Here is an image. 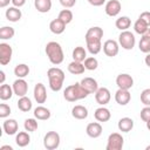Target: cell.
<instances>
[{
  "mask_svg": "<svg viewBox=\"0 0 150 150\" xmlns=\"http://www.w3.org/2000/svg\"><path fill=\"white\" fill-rule=\"evenodd\" d=\"M123 143H124V139H123L122 135L118 132H112L108 137L105 149L107 150H121L123 146Z\"/></svg>",
  "mask_w": 150,
  "mask_h": 150,
  "instance_id": "6",
  "label": "cell"
},
{
  "mask_svg": "<svg viewBox=\"0 0 150 150\" xmlns=\"http://www.w3.org/2000/svg\"><path fill=\"white\" fill-rule=\"evenodd\" d=\"M61 21H63L66 25H68L69 22H71V20H73V13H71V11H69V9H62L60 13H59V16H57Z\"/></svg>",
  "mask_w": 150,
  "mask_h": 150,
  "instance_id": "37",
  "label": "cell"
},
{
  "mask_svg": "<svg viewBox=\"0 0 150 150\" xmlns=\"http://www.w3.org/2000/svg\"><path fill=\"white\" fill-rule=\"evenodd\" d=\"M145 123H146V128H148V129L150 130V120H149L148 122H145Z\"/></svg>",
  "mask_w": 150,
  "mask_h": 150,
  "instance_id": "51",
  "label": "cell"
},
{
  "mask_svg": "<svg viewBox=\"0 0 150 150\" xmlns=\"http://www.w3.org/2000/svg\"><path fill=\"white\" fill-rule=\"evenodd\" d=\"M130 98H131V95L128 89L118 88V90L115 93V100L120 105H127L130 102Z\"/></svg>",
  "mask_w": 150,
  "mask_h": 150,
  "instance_id": "14",
  "label": "cell"
},
{
  "mask_svg": "<svg viewBox=\"0 0 150 150\" xmlns=\"http://www.w3.org/2000/svg\"><path fill=\"white\" fill-rule=\"evenodd\" d=\"M144 61H145V64H146L148 67H150V53H148V55L145 56Z\"/></svg>",
  "mask_w": 150,
  "mask_h": 150,
  "instance_id": "49",
  "label": "cell"
},
{
  "mask_svg": "<svg viewBox=\"0 0 150 150\" xmlns=\"http://www.w3.org/2000/svg\"><path fill=\"white\" fill-rule=\"evenodd\" d=\"M34 117L38 118V120H48L50 117V110L42 107V105H39L34 109Z\"/></svg>",
  "mask_w": 150,
  "mask_h": 150,
  "instance_id": "26",
  "label": "cell"
},
{
  "mask_svg": "<svg viewBox=\"0 0 150 150\" xmlns=\"http://www.w3.org/2000/svg\"><path fill=\"white\" fill-rule=\"evenodd\" d=\"M139 19H142L148 26H150V12H143V13H141Z\"/></svg>",
  "mask_w": 150,
  "mask_h": 150,
  "instance_id": "44",
  "label": "cell"
},
{
  "mask_svg": "<svg viewBox=\"0 0 150 150\" xmlns=\"http://www.w3.org/2000/svg\"><path fill=\"white\" fill-rule=\"evenodd\" d=\"M89 95V93L81 86V83H75L68 86L63 91V97L68 102H75L82 98H86Z\"/></svg>",
  "mask_w": 150,
  "mask_h": 150,
  "instance_id": "1",
  "label": "cell"
},
{
  "mask_svg": "<svg viewBox=\"0 0 150 150\" xmlns=\"http://www.w3.org/2000/svg\"><path fill=\"white\" fill-rule=\"evenodd\" d=\"M117 127H118L120 131H122V132H129L134 128V121L130 117H122L118 121Z\"/></svg>",
  "mask_w": 150,
  "mask_h": 150,
  "instance_id": "22",
  "label": "cell"
},
{
  "mask_svg": "<svg viewBox=\"0 0 150 150\" xmlns=\"http://www.w3.org/2000/svg\"><path fill=\"white\" fill-rule=\"evenodd\" d=\"M34 6L40 13H47L52 8V0H34Z\"/></svg>",
  "mask_w": 150,
  "mask_h": 150,
  "instance_id": "24",
  "label": "cell"
},
{
  "mask_svg": "<svg viewBox=\"0 0 150 150\" xmlns=\"http://www.w3.org/2000/svg\"><path fill=\"white\" fill-rule=\"evenodd\" d=\"M134 29H135V32L137 33V34H139V35H144L145 33H146V30L149 29V26L142 20V19H137L136 20V22H135V25H134Z\"/></svg>",
  "mask_w": 150,
  "mask_h": 150,
  "instance_id": "33",
  "label": "cell"
},
{
  "mask_svg": "<svg viewBox=\"0 0 150 150\" xmlns=\"http://www.w3.org/2000/svg\"><path fill=\"white\" fill-rule=\"evenodd\" d=\"M12 4L14 7H22L26 4V0H12Z\"/></svg>",
  "mask_w": 150,
  "mask_h": 150,
  "instance_id": "46",
  "label": "cell"
},
{
  "mask_svg": "<svg viewBox=\"0 0 150 150\" xmlns=\"http://www.w3.org/2000/svg\"><path fill=\"white\" fill-rule=\"evenodd\" d=\"M103 38V29L101 27H91L86 33V42L90 41H101Z\"/></svg>",
  "mask_w": 150,
  "mask_h": 150,
  "instance_id": "11",
  "label": "cell"
},
{
  "mask_svg": "<svg viewBox=\"0 0 150 150\" xmlns=\"http://www.w3.org/2000/svg\"><path fill=\"white\" fill-rule=\"evenodd\" d=\"M23 128L26 131H29V132H33L38 129V122L35 118H27L25 120V123H23Z\"/></svg>",
  "mask_w": 150,
  "mask_h": 150,
  "instance_id": "38",
  "label": "cell"
},
{
  "mask_svg": "<svg viewBox=\"0 0 150 150\" xmlns=\"http://www.w3.org/2000/svg\"><path fill=\"white\" fill-rule=\"evenodd\" d=\"M47 76L49 80V87L53 91H60L62 89V84L64 81V73L62 69L53 67L47 71Z\"/></svg>",
  "mask_w": 150,
  "mask_h": 150,
  "instance_id": "3",
  "label": "cell"
},
{
  "mask_svg": "<svg viewBox=\"0 0 150 150\" xmlns=\"http://www.w3.org/2000/svg\"><path fill=\"white\" fill-rule=\"evenodd\" d=\"M101 48H102L101 41H90V42H87V49L93 55L98 54L101 52Z\"/></svg>",
  "mask_w": 150,
  "mask_h": 150,
  "instance_id": "35",
  "label": "cell"
},
{
  "mask_svg": "<svg viewBox=\"0 0 150 150\" xmlns=\"http://www.w3.org/2000/svg\"><path fill=\"white\" fill-rule=\"evenodd\" d=\"M9 114H11V107L6 103H1L0 104V117L5 118V117L9 116Z\"/></svg>",
  "mask_w": 150,
  "mask_h": 150,
  "instance_id": "41",
  "label": "cell"
},
{
  "mask_svg": "<svg viewBox=\"0 0 150 150\" xmlns=\"http://www.w3.org/2000/svg\"><path fill=\"white\" fill-rule=\"evenodd\" d=\"M59 1L64 8H70L76 4V0H59Z\"/></svg>",
  "mask_w": 150,
  "mask_h": 150,
  "instance_id": "43",
  "label": "cell"
},
{
  "mask_svg": "<svg viewBox=\"0 0 150 150\" xmlns=\"http://www.w3.org/2000/svg\"><path fill=\"white\" fill-rule=\"evenodd\" d=\"M15 142H16V144H18L20 148H23V146H26V145L29 144V142H30V136H29L28 132H26V131H20V132L16 135V137H15Z\"/></svg>",
  "mask_w": 150,
  "mask_h": 150,
  "instance_id": "28",
  "label": "cell"
},
{
  "mask_svg": "<svg viewBox=\"0 0 150 150\" xmlns=\"http://www.w3.org/2000/svg\"><path fill=\"white\" fill-rule=\"evenodd\" d=\"M4 131L7 134V135H14L16 134L18 129H19V125H18V122L13 118H9V120H6L4 122Z\"/></svg>",
  "mask_w": 150,
  "mask_h": 150,
  "instance_id": "21",
  "label": "cell"
},
{
  "mask_svg": "<svg viewBox=\"0 0 150 150\" xmlns=\"http://www.w3.org/2000/svg\"><path fill=\"white\" fill-rule=\"evenodd\" d=\"M94 116L95 118L98 121V122H107L110 120L111 117V112L109 109L104 108V107H101V108H97L94 112Z\"/></svg>",
  "mask_w": 150,
  "mask_h": 150,
  "instance_id": "18",
  "label": "cell"
},
{
  "mask_svg": "<svg viewBox=\"0 0 150 150\" xmlns=\"http://www.w3.org/2000/svg\"><path fill=\"white\" fill-rule=\"evenodd\" d=\"M22 16V13L21 11L19 9V7H9L7 11H6V19L11 22H16L21 19Z\"/></svg>",
  "mask_w": 150,
  "mask_h": 150,
  "instance_id": "20",
  "label": "cell"
},
{
  "mask_svg": "<svg viewBox=\"0 0 150 150\" xmlns=\"http://www.w3.org/2000/svg\"><path fill=\"white\" fill-rule=\"evenodd\" d=\"M34 98L38 103H45L47 100L46 87L42 83H36L34 87Z\"/></svg>",
  "mask_w": 150,
  "mask_h": 150,
  "instance_id": "15",
  "label": "cell"
},
{
  "mask_svg": "<svg viewBox=\"0 0 150 150\" xmlns=\"http://www.w3.org/2000/svg\"><path fill=\"white\" fill-rule=\"evenodd\" d=\"M141 118L142 121L144 122H148L150 120V107L149 105H145L142 110H141Z\"/></svg>",
  "mask_w": 150,
  "mask_h": 150,
  "instance_id": "42",
  "label": "cell"
},
{
  "mask_svg": "<svg viewBox=\"0 0 150 150\" xmlns=\"http://www.w3.org/2000/svg\"><path fill=\"white\" fill-rule=\"evenodd\" d=\"M138 47H139V50L143 52V53H150V38L148 35H142L141 38V41L138 43Z\"/></svg>",
  "mask_w": 150,
  "mask_h": 150,
  "instance_id": "36",
  "label": "cell"
},
{
  "mask_svg": "<svg viewBox=\"0 0 150 150\" xmlns=\"http://www.w3.org/2000/svg\"><path fill=\"white\" fill-rule=\"evenodd\" d=\"M118 43L115 41V40H107L104 43H103V52L107 56L109 57H114L118 54Z\"/></svg>",
  "mask_w": 150,
  "mask_h": 150,
  "instance_id": "10",
  "label": "cell"
},
{
  "mask_svg": "<svg viewBox=\"0 0 150 150\" xmlns=\"http://www.w3.org/2000/svg\"><path fill=\"white\" fill-rule=\"evenodd\" d=\"M12 54H13V49L8 43H0V63L2 66H6L7 63H9V61L12 60Z\"/></svg>",
  "mask_w": 150,
  "mask_h": 150,
  "instance_id": "7",
  "label": "cell"
},
{
  "mask_svg": "<svg viewBox=\"0 0 150 150\" xmlns=\"http://www.w3.org/2000/svg\"><path fill=\"white\" fill-rule=\"evenodd\" d=\"M15 30L13 27H8V26H4L0 28V39L1 40H9L14 36Z\"/></svg>",
  "mask_w": 150,
  "mask_h": 150,
  "instance_id": "34",
  "label": "cell"
},
{
  "mask_svg": "<svg viewBox=\"0 0 150 150\" xmlns=\"http://www.w3.org/2000/svg\"><path fill=\"white\" fill-rule=\"evenodd\" d=\"M0 149H1V150H5V149H8V150H13V148H12L11 145H2Z\"/></svg>",
  "mask_w": 150,
  "mask_h": 150,
  "instance_id": "50",
  "label": "cell"
},
{
  "mask_svg": "<svg viewBox=\"0 0 150 150\" xmlns=\"http://www.w3.org/2000/svg\"><path fill=\"white\" fill-rule=\"evenodd\" d=\"M145 35H148V36L150 38V28H149V29L146 30V33H145Z\"/></svg>",
  "mask_w": 150,
  "mask_h": 150,
  "instance_id": "52",
  "label": "cell"
},
{
  "mask_svg": "<svg viewBox=\"0 0 150 150\" xmlns=\"http://www.w3.org/2000/svg\"><path fill=\"white\" fill-rule=\"evenodd\" d=\"M43 145L47 150H54L60 145V135L56 131H48L43 138Z\"/></svg>",
  "mask_w": 150,
  "mask_h": 150,
  "instance_id": "5",
  "label": "cell"
},
{
  "mask_svg": "<svg viewBox=\"0 0 150 150\" xmlns=\"http://www.w3.org/2000/svg\"><path fill=\"white\" fill-rule=\"evenodd\" d=\"M14 91H13V87H11L9 84H5L2 83L0 87V98L2 101H7L13 96Z\"/></svg>",
  "mask_w": 150,
  "mask_h": 150,
  "instance_id": "27",
  "label": "cell"
},
{
  "mask_svg": "<svg viewBox=\"0 0 150 150\" xmlns=\"http://www.w3.org/2000/svg\"><path fill=\"white\" fill-rule=\"evenodd\" d=\"M115 25H116V28H118L121 30H127L131 25V20L128 16H121L116 20Z\"/></svg>",
  "mask_w": 150,
  "mask_h": 150,
  "instance_id": "32",
  "label": "cell"
},
{
  "mask_svg": "<svg viewBox=\"0 0 150 150\" xmlns=\"http://www.w3.org/2000/svg\"><path fill=\"white\" fill-rule=\"evenodd\" d=\"M121 8H122V6H121V2L118 0H109L105 4L104 11H105L107 15H109V16H116L121 12Z\"/></svg>",
  "mask_w": 150,
  "mask_h": 150,
  "instance_id": "13",
  "label": "cell"
},
{
  "mask_svg": "<svg viewBox=\"0 0 150 150\" xmlns=\"http://www.w3.org/2000/svg\"><path fill=\"white\" fill-rule=\"evenodd\" d=\"M81 86L89 93V94H93V93H96V90L98 89V86H97V81L93 77H84L81 80Z\"/></svg>",
  "mask_w": 150,
  "mask_h": 150,
  "instance_id": "16",
  "label": "cell"
},
{
  "mask_svg": "<svg viewBox=\"0 0 150 150\" xmlns=\"http://www.w3.org/2000/svg\"><path fill=\"white\" fill-rule=\"evenodd\" d=\"M146 150H150V145H148V146H146Z\"/></svg>",
  "mask_w": 150,
  "mask_h": 150,
  "instance_id": "53",
  "label": "cell"
},
{
  "mask_svg": "<svg viewBox=\"0 0 150 150\" xmlns=\"http://www.w3.org/2000/svg\"><path fill=\"white\" fill-rule=\"evenodd\" d=\"M9 1H12V0H0V7H1V8L6 7V6L9 4Z\"/></svg>",
  "mask_w": 150,
  "mask_h": 150,
  "instance_id": "47",
  "label": "cell"
},
{
  "mask_svg": "<svg viewBox=\"0 0 150 150\" xmlns=\"http://www.w3.org/2000/svg\"><path fill=\"white\" fill-rule=\"evenodd\" d=\"M88 2L95 7H98V6H102L105 2V0H88Z\"/></svg>",
  "mask_w": 150,
  "mask_h": 150,
  "instance_id": "45",
  "label": "cell"
},
{
  "mask_svg": "<svg viewBox=\"0 0 150 150\" xmlns=\"http://www.w3.org/2000/svg\"><path fill=\"white\" fill-rule=\"evenodd\" d=\"M13 91L16 96L22 97L26 96L27 91H28V84L23 79H18L13 82Z\"/></svg>",
  "mask_w": 150,
  "mask_h": 150,
  "instance_id": "9",
  "label": "cell"
},
{
  "mask_svg": "<svg viewBox=\"0 0 150 150\" xmlns=\"http://www.w3.org/2000/svg\"><path fill=\"white\" fill-rule=\"evenodd\" d=\"M97 66H98V62H97V60L95 59V57H87L86 60H84V67H86V69L87 70H95L96 68H97Z\"/></svg>",
  "mask_w": 150,
  "mask_h": 150,
  "instance_id": "39",
  "label": "cell"
},
{
  "mask_svg": "<svg viewBox=\"0 0 150 150\" xmlns=\"http://www.w3.org/2000/svg\"><path fill=\"white\" fill-rule=\"evenodd\" d=\"M110 98H111L110 91H109V89L105 88V87L98 88V89L96 90V93H95V100H96V102H97L98 104H101V105H104V104L109 103Z\"/></svg>",
  "mask_w": 150,
  "mask_h": 150,
  "instance_id": "8",
  "label": "cell"
},
{
  "mask_svg": "<svg viewBox=\"0 0 150 150\" xmlns=\"http://www.w3.org/2000/svg\"><path fill=\"white\" fill-rule=\"evenodd\" d=\"M46 55L53 64H60L64 59L61 45L55 41H50L46 45Z\"/></svg>",
  "mask_w": 150,
  "mask_h": 150,
  "instance_id": "2",
  "label": "cell"
},
{
  "mask_svg": "<svg viewBox=\"0 0 150 150\" xmlns=\"http://www.w3.org/2000/svg\"><path fill=\"white\" fill-rule=\"evenodd\" d=\"M5 79H6L5 73H4V70H1V71H0V83H1V84L5 83Z\"/></svg>",
  "mask_w": 150,
  "mask_h": 150,
  "instance_id": "48",
  "label": "cell"
},
{
  "mask_svg": "<svg viewBox=\"0 0 150 150\" xmlns=\"http://www.w3.org/2000/svg\"><path fill=\"white\" fill-rule=\"evenodd\" d=\"M84 64H82V62H77V61H73L68 64V71L70 74H74V75H80V74H83L84 73Z\"/></svg>",
  "mask_w": 150,
  "mask_h": 150,
  "instance_id": "25",
  "label": "cell"
},
{
  "mask_svg": "<svg viewBox=\"0 0 150 150\" xmlns=\"http://www.w3.org/2000/svg\"><path fill=\"white\" fill-rule=\"evenodd\" d=\"M86 132L89 137L91 138H97L101 136L102 134V125L97 122H93V123H89L87 125V129H86Z\"/></svg>",
  "mask_w": 150,
  "mask_h": 150,
  "instance_id": "17",
  "label": "cell"
},
{
  "mask_svg": "<svg viewBox=\"0 0 150 150\" xmlns=\"http://www.w3.org/2000/svg\"><path fill=\"white\" fill-rule=\"evenodd\" d=\"M116 84L121 89H130L134 86V80L129 74H120L116 77Z\"/></svg>",
  "mask_w": 150,
  "mask_h": 150,
  "instance_id": "12",
  "label": "cell"
},
{
  "mask_svg": "<svg viewBox=\"0 0 150 150\" xmlns=\"http://www.w3.org/2000/svg\"><path fill=\"white\" fill-rule=\"evenodd\" d=\"M141 102L144 105H149L150 107V88L144 89L141 93Z\"/></svg>",
  "mask_w": 150,
  "mask_h": 150,
  "instance_id": "40",
  "label": "cell"
},
{
  "mask_svg": "<svg viewBox=\"0 0 150 150\" xmlns=\"http://www.w3.org/2000/svg\"><path fill=\"white\" fill-rule=\"evenodd\" d=\"M29 74V67L25 63H20L18 66H15L14 68V75L18 76L19 79H23Z\"/></svg>",
  "mask_w": 150,
  "mask_h": 150,
  "instance_id": "31",
  "label": "cell"
},
{
  "mask_svg": "<svg viewBox=\"0 0 150 150\" xmlns=\"http://www.w3.org/2000/svg\"><path fill=\"white\" fill-rule=\"evenodd\" d=\"M49 29L52 33L59 35V34H62L66 29V23L63 21H61L59 18L57 19H54L50 23H49Z\"/></svg>",
  "mask_w": 150,
  "mask_h": 150,
  "instance_id": "19",
  "label": "cell"
},
{
  "mask_svg": "<svg viewBox=\"0 0 150 150\" xmlns=\"http://www.w3.org/2000/svg\"><path fill=\"white\" fill-rule=\"evenodd\" d=\"M71 115L76 120H84L88 117V109L83 105H75L71 109Z\"/></svg>",
  "mask_w": 150,
  "mask_h": 150,
  "instance_id": "23",
  "label": "cell"
},
{
  "mask_svg": "<svg viewBox=\"0 0 150 150\" xmlns=\"http://www.w3.org/2000/svg\"><path fill=\"white\" fill-rule=\"evenodd\" d=\"M18 108H19L21 111H23V112L29 111V110L32 109V101H30V98L27 97V96L20 97L19 101H18Z\"/></svg>",
  "mask_w": 150,
  "mask_h": 150,
  "instance_id": "30",
  "label": "cell"
},
{
  "mask_svg": "<svg viewBox=\"0 0 150 150\" xmlns=\"http://www.w3.org/2000/svg\"><path fill=\"white\" fill-rule=\"evenodd\" d=\"M118 43L121 45L122 48L130 50L135 47V43H136L135 35L129 30H122V33L118 36Z\"/></svg>",
  "mask_w": 150,
  "mask_h": 150,
  "instance_id": "4",
  "label": "cell"
},
{
  "mask_svg": "<svg viewBox=\"0 0 150 150\" xmlns=\"http://www.w3.org/2000/svg\"><path fill=\"white\" fill-rule=\"evenodd\" d=\"M86 56H87V52H86V49L83 47L77 46V47L74 48V50H73V59H74V61L82 62V61H84L87 59Z\"/></svg>",
  "mask_w": 150,
  "mask_h": 150,
  "instance_id": "29",
  "label": "cell"
}]
</instances>
